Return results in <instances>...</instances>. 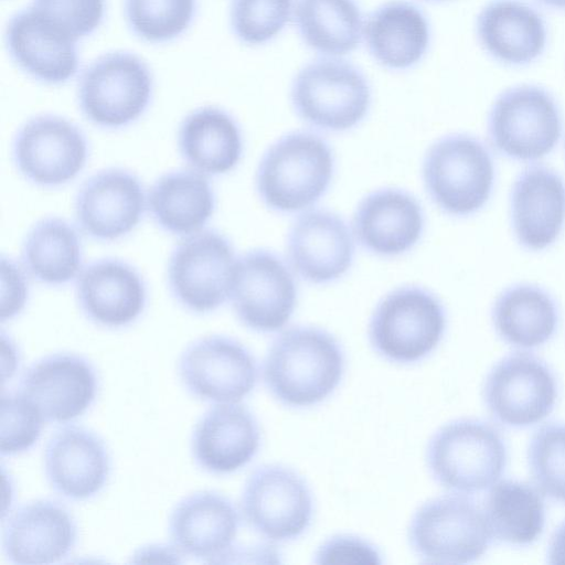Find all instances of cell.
<instances>
[{
  "instance_id": "6",
  "label": "cell",
  "mask_w": 565,
  "mask_h": 565,
  "mask_svg": "<svg viewBox=\"0 0 565 565\" xmlns=\"http://www.w3.org/2000/svg\"><path fill=\"white\" fill-rule=\"evenodd\" d=\"M488 138L502 156L535 162L550 154L563 132L562 111L543 87L523 84L503 90L488 115Z\"/></svg>"
},
{
  "instance_id": "9",
  "label": "cell",
  "mask_w": 565,
  "mask_h": 565,
  "mask_svg": "<svg viewBox=\"0 0 565 565\" xmlns=\"http://www.w3.org/2000/svg\"><path fill=\"white\" fill-rule=\"evenodd\" d=\"M290 96L302 120L328 131L356 126L371 105L365 76L340 58H319L303 66L292 82Z\"/></svg>"
},
{
  "instance_id": "16",
  "label": "cell",
  "mask_w": 565,
  "mask_h": 565,
  "mask_svg": "<svg viewBox=\"0 0 565 565\" xmlns=\"http://www.w3.org/2000/svg\"><path fill=\"white\" fill-rule=\"evenodd\" d=\"M147 194L132 172L107 168L92 174L78 189L74 202L77 226L93 239L113 242L140 223Z\"/></svg>"
},
{
  "instance_id": "41",
  "label": "cell",
  "mask_w": 565,
  "mask_h": 565,
  "mask_svg": "<svg viewBox=\"0 0 565 565\" xmlns=\"http://www.w3.org/2000/svg\"><path fill=\"white\" fill-rule=\"evenodd\" d=\"M28 273L11 258H1V321L21 312L28 301Z\"/></svg>"
},
{
  "instance_id": "28",
  "label": "cell",
  "mask_w": 565,
  "mask_h": 565,
  "mask_svg": "<svg viewBox=\"0 0 565 565\" xmlns=\"http://www.w3.org/2000/svg\"><path fill=\"white\" fill-rule=\"evenodd\" d=\"M179 152L189 166L206 177L232 171L243 153V137L236 120L215 106L199 107L181 121Z\"/></svg>"
},
{
  "instance_id": "8",
  "label": "cell",
  "mask_w": 565,
  "mask_h": 565,
  "mask_svg": "<svg viewBox=\"0 0 565 565\" xmlns=\"http://www.w3.org/2000/svg\"><path fill=\"white\" fill-rule=\"evenodd\" d=\"M408 540L425 563L469 564L486 554L493 539L482 508L454 492L430 499L415 512Z\"/></svg>"
},
{
  "instance_id": "36",
  "label": "cell",
  "mask_w": 565,
  "mask_h": 565,
  "mask_svg": "<svg viewBox=\"0 0 565 565\" xmlns=\"http://www.w3.org/2000/svg\"><path fill=\"white\" fill-rule=\"evenodd\" d=\"M527 465L543 495L565 504V423H546L535 430L527 447Z\"/></svg>"
},
{
  "instance_id": "10",
  "label": "cell",
  "mask_w": 565,
  "mask_h": 565,
  "mask_svg": "<svg viewBox=\"0 0 565 565\" xmlns=\"http://www.w3.org/2000/svg\"><path fill=\"white\" fill-rule=\"evenodd\" d=\"M559 395L552 367L533 353L518 351L489 370L482 397L488 413L500 425L523 429L543 422Z\"/></svg>"
},
{
  "instance_id": "20",
  "label": "cell",
  "mask_w": 565,
  "mask_h": 565,
  "mask_svg": "<svg viewBox=\"0 0 565 565\" xmlns=\"http://www.w3.org/2000/svg\"><path fill=\"white\" fill-rule=\"evenodd\" d=\"M294 270L312 284H328L342 277L354 257L352 233L342 217L328 210L299 215L287 241Z\"/></svg>"
},
{
  "instance_id": "30",
  "label": "cell",
  "mask_w": 565,
  "mask_h": 565,
  "mask_svg": "<svg viewBox=\"0 0 565 565\" xmlns=\"http://www.w3.org/2000/svg\"><path fill=\"white\" fill-rule=\"evenodd\" d=\"M370 54L390 70H406L417 64L429 45V24L412 2L396 0L380 6L364 25Z\"/></svg>"
},
{
  "instance_id": "42",
  "label": "cell",
  "mask_w": 565,
  "mask_h": 565,
  "mask_svg": "<svg viewBox=\"0 0 565 565\" xmlns=\"http://www.w3.org/2000/svg\"><path fill=\"white\" fill-rule=\"evenodd\" d=\"M546 562L552 565H565V520L557 525L550 537Z\"/></svg>"
},
{
  "instance_id": "15",
  "label": "cell",
  "mask_w": 565,
  "mask_h": 565,
  "mask_svg": "<svg viewBox=\"0 0 565 565\" xmlns=\"http://www.w3.org/2000/svg\"><path fill=\"white\" fill-rule=\"evenodd\" d=\"M179 375L185 388L202 401L237 403L256 386L258 367L253 354L238 341L209 335L183 351Z\"/></svg>"
},
{
  "instance_id": "3",
  "label": "cell",
  "mask_w": 565,
  "mask_h": 565,
  "mask_svg": "<svg viewBox=\"0 0 565 565\" xmlns=\"http://www.w3.org/2000/svg\"><path fill=\"white\" fill-rule=\"evenodd\" d=\"M508 458L500 430L477 418H460L441 426L426 451L433 478L441 487L463 494L492 487L502 477Z\"/></svg>"
},
{
  "instance_id": "26",
  "label": "cell",
  "mask_w": 565,
  "mask_h": 565,
  "mask_svg": "<svg viewBox=\"0 0 565 565\" xmlns=\"http://www.w3.org/2000/svg\"><path fill=\"white\" fill-rule=\"evenodd\" d=\"M424 213L406 191L385 188L367 194L358 205L353 231L369 252L392 257L409 250L424 231Z\"/></svg>"
},
{
  "instance_id": "13",
  "label": "cell",
  "mask_w": 565,
  "mask_h": 565,
  "mask_svg": "<svg viewBox=\"0 0 565 565\" xmlns=\"http://www.w3.org/2000/svg\"><path fill=\"white\" fill-rule=\"evenodd\" d=\"M241 505L249 526L276 542L303 534L313 513L307 482L295 470L280 465L262 466L249 476Z\"/></svg>"
},
{
  "instance_id": "7",
  "label": "cell",
  "mask_w": 565,
  "mask_h": 565,
  "mask_svg": "<svg viewBox=\"0 0 565 565\" xmlns=\"http://www.w3.org/2000/svg\"><path fill=\"white\" fill-rule=\"evenodd\" d=\"M447 326L440 300L418 286L388 292L376 306L369 324L372 348L399 364L418 362L440 343Z\"/></svg>"
},
{
  "instance_id": "18",
  "label": "cell",
  "mask_w": 565,
  "mask_h": 565,
  "mask_svg": "<svg viewBox=\"0 0 565 565\" xmlns=\"http://www.w3.org/2000/svg\"><path fill=\"white\" fill-rule=\"evenodd\" d=\"M44 420L67 423L84 414L97 393V376L83 356L57 353L33 363L24 373L21 391Z\"/></svg>"
},
{
  "instance_id": "43",
  "label": "cell",
  "mask_w": 565,
  "mask_h": 565,
  "mask_svg": "<svg viewBox=\"0 0 565 565\" xmlns=\"http://www.w3.org/2000/svg\"><path fill=\"white\" fill-rule=\"evenodd\" d=\"M536 1L546 8L565 11V0H536Z\"/></svg>"
},
{
  "instance_id": "38",
  "label": "cell",
  "mask_w": 565,
  "mask_h": 565,
  "mask_svg": "<svg viewBox=\"0 0 565 565\" xmlns=\"http://www.w3.org/2000/svg\"><path fill=\"white\" fill-rule=\"evenodd\" d=\"M44 418L21 392L2 395L0 450L17 455L29 450L39 439Z\"/></svg>"
},
{
  "instance_id": "17",
  "label": "cell",
  "mask_w": 565,
  "mask_h": 565,
  "mask_svg": "<svg viewBox=\"0 0 565 565\" xmlns=\"http://www.w3.org/2000/svg\"><path fill=\"white\" fill-rule=\"evenodd\" d=\"M4 40L18 67L40 83L61 85L78 71L77 41L32 6L10 18Z\"/></svg>"
},
{
  "instance_id": "25",
  "label": "cell",
  "mask_w": 565,
  "mask_h": 565,
  "mask_svg": "<svg viewBox=\"0 0 565 565\" xmlns=\"http://www.w3.org/2000/svg\"><path fill=\"white\" fill-rule=\"evenodd\" d=\"M260 431L254 415L235 403L217 404L196 423L191 449L196 463L211 473H232L257 454Z\"/></svg>"
},
{
  "instance_id": "39",
  "label": "cell",
  "mask_w": 565,
  "mask_h": 565,
  "mask_svg": "<svg viewBox=\"0 0 565 565\" xmlns=\"http://www.w3.org/2000/svg\"><path fill=\"white\" fill-rule=\"evenodd\" d=\"M31 6L76 41L100 26L106 10L105 0H32Z\"/></svg>"
},
{
  "instance_id": "34",
  "label": "cell",
  "mask_w": 565,
  "mask_h": 565,
  "mask_svg": "<svg viewBox=\"0 0 565 565\" xmlns=\"http://www.w3.org/2000/svg\"><path fill=\"white\" fill-rule=\"evenodd\" d=\"M295 22L302 41L328 56L354 51L362 38V13L355 0H297Z\"/></svg>"
},
{
  "instance_id": "2",
  "label": "cell",
  "mask_w": 565,
  "mask_h": 565,
  "mask_svg": "<svg viewBox=\"0 0 565 565\" xmlns=\"http://www.w3.org/2000/svg\"><path fill=\"white\" fill-rule=\"evenodd\" d=\"M334 171L330 146L309 131H294L263 154L256 189L269 209L292 213L313 205L328 190Z\"/></svg>"
},
{
  "instance_id": "22",
  "label": "cell",
  "mask_w": 565,
  "mask_h": 565,
  "mask_svg": "<svg viewBox=\"0 0 565 565\" xmlns=\"http://www.w3.org/2000/svg\"><path fill=\"white\" fill-rule=\"evenodd\" d=\"M76 539L77 526L67 509L51 500H35L9 516L2 547L14 564H52L70 554Z\"/></svg>"
},
{
  "instance_id": "33",
  "label": "cell",
  "mask_w": 565,
  "mask_h": 565,
  "mask_svg": "<svg viewBox=\"0 0 565 565\" xmlns=\"http://www.w3.org/2000/svg\"><path fill=\"white\" fill-rule=\"evenodd\" d=\"M24 270L46 286L76 280L83 269V246L76 228L61 217H44L26 233L21 247Z\"/></svg>"
},
{
  "instance_id": "32",
  "label": "cell",
  "mask_w": 565,
  "mask_h": 565,
  "mask_svg": "<svg viewBox=\"0 0 565 565\" xmlns=\"http://www.w3.org/2000/svg\"><path fill=\"white\" fill-rule=\"evenodd\" d=\"M488 490L482 510L492 539L516 547L534 544L546 521L543 493L516 479L499 480Z\"/></svg>"
},
{
  "instance_id": "1",
  "label": "cell",
  "mask_w": 565,
  "mask_h": 565,
  "mask_svg": "<svg viewBox=\"0 0 565 565\" xmlns=\"http://www.w3.org/2000/svg\"><path fill=\"white\" fill-rule=\"evenodd\" d=\"M344 364L343 350L329 332L294 327L273 341L264 361V381L282 404L308 407L333 393Z\"/></svg>"
},
{
  "instance_id": "24",
  "label": "cell",
  "mask_w": 565,
  "mask_h": 565,
  "mask_svg": "<svg viewBox=\"0 0 565 565\" xmlns=\"http://www.w3.org/2000/svg\"><path fill=\"white\" fill-rule=\"evenodd\" d=\"M44 470L51 487L72 500H85L106 484L110 459L103 440L82 427H65L49 440Z\"/></svg>"
},
{
  "instance_id": "35",
  "label": "cell",
  "mask_w": 565,
  "mask_h": 565,
  "mask_svg": "<svg viewBox=\"0 0 565 565\" xmlns=\"http://www.w3.org/2000/svg\"><path fill=\"white\" fill-rule=\"evenodd\" d=\"M196 0H124V13L130 32L153 44L178 39L191 25Z\"/></svg>"
},
{
  "instance_id": "4",
  "label": "cell",
  "mask_w": 565,
  "mask_h": 565,
  "mask_svg": "<svg viewBox=\"0 0 565 565\" xmlns=\"http://www.w3.org/2000/svg\"><path fill=\"white\" fill-rule=\"evenodd\" d=\"M431 200L445 213L469 216L489 201L495 169L488 147L467 134H451L433 143L423 163Z\"/></svg>"
},
{
  "instance_id": "44",
  "label": "cell",
  "mask_w": 565,
  "mask_h": 565,
  "mask_svg": "<svg viewBox=\"0 0 565 565\" xmlns=\"http://www.w3.org/2000/svg\"><path fill=\"white\" fill-rule=\"evenodd\" d=\"M430 1H437V0H430Z\"/></svg>"
},
{
  "instance_id": "5",
  "label": "cell",
  "mask_w": 565,
  "mask_h": 565,
  "mask_svg": "<svg viewBox=\"0 0 565 565\" xmlns=\"http://www.w3.org/2000/svg\"><path fill=\"white\" fill-rule=\"evenodd\" d=\"M153 76L147 63L127 51L96 57L78 78L77 102L84 117L105 129L137 121L153 95Z\"/></svg>"
},
{
  "instance_id": "19",
  "label": "cell",
  "mask_w": 565,
  "mask_h": 565,
  "mask_svg": "<svg viewBox=\"0 0 565 565\" xmlns=\"http://www.w3.org/2000/svg\"><path fill=\"white\" fill-rule=\"evenodd\" d=\"M510 220L518 243L527 250L552 246L565 225V181L553 169L532 164L514 179Z\"/></svg>"
},
{
  "instance_id": "37",
  "label": "cell",
  "mask_w": 565,
  "mask_h": 565,
  "mask_svg": "<svg viewBox=\"0 0 565 565\" xmlns=\"http://www.w3.org/2000/svg\"><path fill=\"white\" fill-rule=\"evenodd\" d=\"M294 0H232L231 29L247 45H260L278 35L290 19Z\"/></svg>"
},
{
  "instance_id": "21",
  "label": "cell",
  "mask_w": 565,
  "mask_h": 565,
  "mask_svg": "<svg viewBox=\"0 0 565 565\" xmlns=\"http://www.w3.org/2000/svg\"><path fill=\"white\" fill-rule=\"evenodd\" d=\"M75 291L86 318L105 328L129 326L147 305V286L140 273L113 257L84 266L76 278Z\"/></svg>"
},
{
  "instance_id": "29",
  "label": "cell",
  "mask_w": 565,
  "mask_h": 565,
  "mask_svg": "<svg viewBox=\"0 0 565 565\" xmlns=\"http://www.w3.org/2000/svg\"><path fill=\"white\" fill-rule=\"evenodd\" d=\"M216 206L206 175L181 169L160 175L147 194V207L164 232L184 237L204 230Z\"/></svg>"
},
{
  "instance_id": "14",
  "label": "cell",
  "mask_w": 565,
  "mask_h": 565,
  "mask_svg": "<svg viewBox=\"0 0 565 565\" xmlns=\"http://www.w3.org/2000/svg\"><path fill=\"white\" fill-rule=\"evenodd\" d=\"M230 299L244 326L257 332H275L294 313L297 285L278 256L253 249L237 258Z\"/></svg>"
},
{
  "instance_id": "11",
  "label": "cell",
  "mask_w": 565,
  "mask_h": 565,
  "mask_svg": "<svg viewBox=\"0 0 565 565\" xmlns=\"http://www.w3.org/2000/svg\"><path fill=\"white\" fill-rule=\"evenodd\" d=\"M236 262L232 243L215 230L184 236L168 262L169 289L189 311L212 312L230 298Z\"/></svg>"
},
{
  "instance_id": "23",
  "label": "cell",
  "mask_w": 565,
  "mask_h": 565,
  "mask_svg": "<svg viewBox=\"0 0 565 565\" xmlns=\"http://www.w3.org/2000/svg\"><path fill=\"white\" fill-rule=\"evenodd\" d=\"M238 525V512L231 500L214 491H199L174 507L169 533L179 552L220 563L232 548Z\"/></svg>"
},
{
  "instance_id": "12",
  "label": "cell",
  "mask_w": 565,
  "mask_h": 565,
  "mask_svg": "<svg viewBox=\"0 0 565 565\" xmlns=\"http://www.w3.org/2000/svg\"><path fill=\"white\" fill-rule=\"evenodd\" d=\"M12 157L25 180L38 186L56 188L70 183L83 171L88 143L84 132L66 118L38 115L17 131Z\"/></svg>"
},
{
  "instance_id": "40",
  "label": "cell",
  "mask_w": 565,
  "mask_h": 565,
  "mask_svg": "<svg viewBox=\"0 0 565 565\" xmlns=\"http://www.w3.org/2000/svg\"><path fill=\"white\" fill-rule=\"evenodd\" d=\"M315 563L374 565L381 563V555L367 541L353 535H335L319 547Z\"/></svg>"
},
{
  "instance_id": "31",
  "label": "cell",
  "mask_w": 565,
  "mask_h": 565,
  "mask_svg": "<svg viewBox=\"0 0 565 565\" xmlns=\"http://www.w3.org/2000/svg\"><path fill=\"white\" fill-rule=\"evenodd\" d=\"M491 321L503 342L520 350H531L554 337L559 310L553 296L542 287L514 284L495 298Z\"/></svg>"
},
{
  "instance_id": "27",
  "label": "cell",
  "mask_w": 565,
  "mask_h": 565,
  "mask_svg": "<svg viewBox=\"0 0 565 565\" xmlns=\"http://www.w3.org/2000/svg\"><path fill=\"white\" fill-rule=\"evenodd\" d=\"M476 33L482 49L509 66L529 65L545 50L546 23L521 0H491L479 12Z\"/></svg>"
}]
</instances>
